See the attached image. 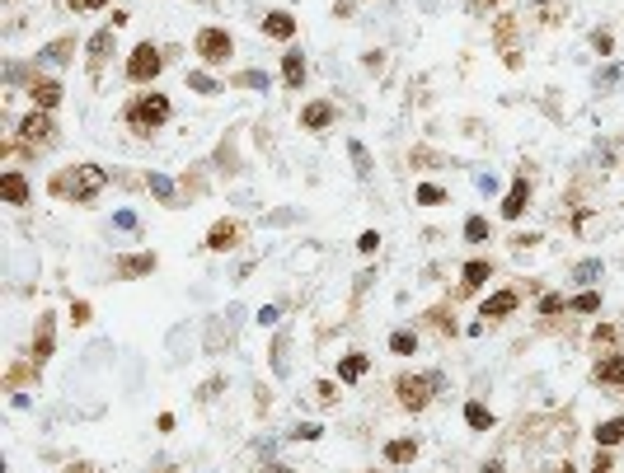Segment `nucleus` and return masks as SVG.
<instances>
[{"instance_id": "nucleus-1", "label": "nucleus", "mask_w": 624, "mask_h": 473, "mask_svg": "<svg viewBox=\"0 0 624 473\" xmlns=\"http://www.w3.org/2000/svg\"><path fill=\"white\" fill-rule=\"evenodd\" d=\"M165 117H170V99H165V94H146V99H137L127 108V122L137 127V132H150V127H160Z\"/></svg>"}, {"instance_id": "nucleus-2", "label": "nucleus", "mask_w": 624, "mask_h": 473, "mask_svg": "<svg viewBox=\"0 0 624 473\" xmlns=\"http://www.w3.org/2000/svg\"><path fill=\"white\" fill-rule=\"evenodd\" d=\"M193 47H197V57H202L207 66H221V61H230V52H235V43H230L226 28H202Z\"/></svg>"}, {"instance_id": "nucleus-3", "label": "nucleus", "mask_w": 624, "mask_h": 473, "mask_svg": "<svg viewBox=\"0 0 624 473\" xmlns=\"http://www.w3.org/2000/svg\"><path fill=\"white\" fill-rule=\"evenodd\" d=\"M103 183H108V174H103L99 164H80L71 179H57V188H71V192H76V202H90Z\"/></svg>"}, {"instance_id": "nucleus-4", "label": "nucleus", "mask_w": 624, "mask_h": 473, "mask_svg": "<svg viewBox=\"0 0 624 473\" xmlns=\"http://www.w3.org/2000/svg\"><path fill=\"white\" fill-rule=\"evenodd\" d=\"M160 66H165V57H160L150 43H141L132 57H127V80H137V85H146V80L160 75Z\"/></svg>"}, {"instance_id": "nucleus-5", "label": "nucleus", "mask_w": 624, "mask_h": 473, "mask_svg": "<svg viewBox=\"0 0 624 473\" xmlns=\"http://www.w3.org/2000/svg\"><path fill=\"white\" fill-rule=\"evenodd\" d=\"M427 384L432 380H413V375H404V380H399V403L413 408V413H418V408H427V398H432Z\"/></svg>"}, {"instance_id": "nucleus-6", "label": "nucleus", "mask_w": 624, "mask_h": 473, "mask_svg": "<svg viewBox=\"0 0 624 473\" xmlns=\"http://www.w3.org/2000/svg\"><path fill=\"white\" fill-rule=\"evenodd\" d=\"M235 244H239V225L235 220H216L212 235H207V248H212V253H226V248H235Z\"/></svg>"}, {"instance_id": "nucleus-7", "label": "nucleus", "mask_w": 624, "mask_h": 473, "mask_svg": "<svg viewBox=\"0 0 624 473\" xmlns=\"http://www.w3.org/2000/svg\"><path fill=\"white\" fill-rule=\"evenodd\" d=\"M333 122V103H306V108H301V127H306V132H324V127Z\"/></svg>"}, {"instance_id": "nucleus-8", "label": "nucleus", "mask_w": 624, "mask_h": 473, "mask_svg": "<svg viewBox=\"0 0 624 473\" xmlns=\"http://www.w3.org/2000/svg\"><path fill=\"white\" fill-rule=\"evenodd\" d=\"M52 127H57V122H52L47 113H28L19 132H24V141H52Z\"/></svg>"}, {"instance_id": "nucleus-9", "label": "nucleus", "mask_w": 624, "mask_h": 473, "mask_svg": "<svg viewBox=\"0 0 624 473\" xmlns=\"http://www.w3.org/2000/svg\"><path fill=\"white\" fill-rule=\"evenodd\" d=\"M526 202H531V188H526V179H516V183H511V192H507V202H502V216L516 220V216L526 211Z\"/></svg>"}, {"instance_id": "nucleus-10", "label": "nucleus", "mask_w": 624, "mask_h": 473, "mask_svg": "<svg viewBox=\"0 0 624 473\" xmlns=\"http://www.w3.org/2000/svg\"><path fill=\"white\" fill-rule=\"evenodd\" d=\"M516 309V291H498V295H488L484 300V319H502Z\"/></svg>"}, {"instance_id": "nucleus-11", "label": "nucleus", "mask_w": 624, "mask_h": 473, "mask_svg": "<svg viewBox=\"0 0 624 473\" xmlns=\"http://www.w3.org/2000/svg\"><path fill=\"white\" fill-rule=\"evenodd\" d=\"M596 384H615V389H620L624 384V356H605L601 366H596Z\"/></svg>"}, {"instance_id": "nucleus-12", "label": "nucleus", "mask_w": 624, "mask_h": 473, "mask_svg": "<svg viewBox=\"0 0 624 473\" xmlns=\"http://www.w3.org/2000/svg\"><path fill=\"white\" fill-rule=\"evenodd\" d=\"M28 94H33V103H43V108H57V103H61V85H57V80H33V90H28Z\"/></svg>"}, {"instance_id": "nucleus-13", "label": "nucleus", "mask_w": 624, "mask_h": 473, "mask_svg": "<svg viewBox=\"0 0 624 473\" xmlns=\"http://www.w3.org/2000/svg\"><path fill=\"white\" fill-rule=\"evenodd\" d=\"M263 33H268V38H291L296 33V19L277 10V14H268V19H263Z\"/></svg>"}, {"instance_id": "nucleus-14", "label": "nucleus", "mask_w": 624, "mask_h": 473, "mask_svg": "<svg viewBox=\"0 0 624 473\" xmlns=\"http://www.w3.org/2000/svg\"><path fill=\"white\" fill-rule=\"evenodd\" d=\"M282 75H286L291 90H301V80H306V57H301V52H286V57H282Z\"/></svg>"}, {"instance_id": "nucleus-15", "label": "nucleus", "mask_w": 624, "mask_h": 473, "mask_svg": "<svg viewBox=\"0 0 624 473\" xmlns=\"http://www.w3.org/2000/svg\"><path fill=\"white\" fill-rule=\"evenodd\" d=\"M108 47H113V28H99V33L90 38V66H99V61L108 57Z\"/></svg>"}, {"instance_id": "nucleus-16", "label": "nucleus", "mask_w": 624, "mask_h": 473, "mask_svg": "<svg viewBox=\"0 0 624 473\" xmlns=\"http://www.w3.org/2000/svg\"><path fill=\"white\" fill-rule=\"evenodd\" d=\"M123 277H137V272H155V253H137V258H123L118 262Z\"/></svg>"}, {"instance_id": "nucleus-17", "label": "nucleus", "mask_w": 624, "mask_h": 473, "mask_svg": "<svg viewBox=\"0 0 624 473\" xmlns=\"http://www.w3.org/2000/svg\"><path fill=\"white\" fill-rule=\"evenodd\" d=\"M615 440H624V417H610L596 427V445H615Z\"/></svg>"}, {"instance_id": "nucleus-18", "label": "nucleus", "mask_w": 624, "mask_h": 473, "mask_svg": "<svg viewBox=\"0 0 624 473\" xmlns=\"http://www.w3.org/2000/svg\"><path fill=\"white\" fill-rule=\"evenodd\" d=\"M390 351H395V356H413V351H418V338H413L409 328H399V333H390Z\"/></svg>"}, {"instance_id": "nucleus-19", "label": "nucleus", "mask_w": 624, "mask_h": 473, "mask_svg": "<svg viewBox=\"0 0 624 473\" xmlns=\"http://www.w3.org/2000/svg\"><path fill=\"white\" fill-rule=\"evenodd\" d=\"M413 455H418V445H413V440H390V445H385V459L390 464H409Z\"/></svg>"}, {"instance_id": "nucleus-20", "label": "nucleus", "mask_w": 624, "mask_h": 473, "mask_svg": "<svg viewBox=\"0 0 624 473\" xmlns=\"http://www.w3.org/2000/svg\"><path fill=\"white\" fill-rule=\"evenodd\" d=\"M5 197H10L14 206L28 202V183H24V174H5Z\"/></svg>"}, {"instance_id": "nucleus-21", "label": "nucleus", "mask_w": 624, "mask_h": 473, "mask_svg": "<svg viewBox=\"0 0 624 473\" xmlns=\"http://www.w3.org/2000/svg\"><path fill=\"white\" fill-rule=\"evenodd\" d=\"M366 366H371V361H366V356H343V366H338V380H362V375H366Z\"/></svg>"}, {"instance_id": "nucleus-22", "label": "nucleus", "mask_w": 624, "mask_h": 473, "mask_svg": "<svg viewBox=\"0 0 624 473\" xmlns=\"http://www.w3.org/2000/svg\"><path fill=\"white\" fill-rule=\"evenodd\" d=\"M33 356H38V361H47V356H52V319H43V324H38V338H33Z\"/></svg>"}, {"instance_id": "nucleus-23", "label": "nucleus", "mask_w": 624, "mask_h": 473, "mask_svg": "<svg viewBox=\"0 0 624 473\" xmlns=\"http://www.w3.org/2000/svg\"><path fill=\"white\" fill-rule=\"evenodd\" d=\"M465 422L474 431H488V427H493V413H488L484 403H465Z\"/></svg>"}, {"instance_id": "nucleus-24", "label": "nucleus", "mask_w": 624, "mask_h": 473, "mask_svg": "<svg viewBox=\"0 0 624 473\" xmlns=\"http://www.w3.org/2000/svg\"><path fill=\"white\" fill-rule=\"evenodd\" d=\"M146 188H150V192H155L160 202H170V206H174V197H179V192H174V183H170V179H165V174H150V179H146Z\"/></svg>"}, {"instance_id": "nucleus-25", "label": "nucleus", "mask_w": 624, "mask_h": 473, "mask_svg": "<svg viewBox=\"0 0 624 473\" xmlns=\"http://www.w3.org/2000/svg\"><path fill=\"white\" fill-rule=\"evenodd\" d=\"M488 277H493V267H488V262H465V291H474V286H484Z\"/></svg>"}, {"instance_id": "nucleus-26", "label": "nucleus", "mask_w": 624, "mask_h": 473, "mask_svg": "<svg viewBox=\"0 0 624 473\" xmlns=\"http://www.w3.org/2000/svg\"><path fill=\"white\" fill-rule=\"evenodd\" d=\"M348 155H352V164H357V179H371V155H366V146H362V141H352V146H348Z\"/></svg>"}, {"instance_id": "nucleus-27", "label": "nucleus", "mask_w": 624, "mask_h": 473, "mask_svg": "<svg viewBox=\"0 0 624 473\" xmlns=\"http://www.w3.org/2000/svg\"><path fill=\"white\" fill-rule=\"evenodd\" d=\"M465 239H469V244H484V239H488V220H484V216H469V220H465Z\"/></svg>"}, {"instance_id": "nucleus-28", "label": "nucleus", "mask_w": 624, "mask_h": 473, "mask_svg": "<svg viewBox=\"0 0 624 473\" xmlns=\"http://www.w3.org/2000/svg\"><path fill=\"white\" fill-rule=\"evenodd\" d=\"M66 57H71V38H61V43H52V47L43 52V61H47V66H61Z\"/></svg>"}, {"instance_id": "nucleus-29", "label": "nucleus", "mask_w": 624, "mask_h": 473, "mask_svg": "<svg viewBox=\"0 0 624 473\" xmlns=\"http://www.w3.org/2000/svg\"><path fill=\"white\" fill-rule=\"evenodd\" d=\"M418 202H422V206H442V202H446V192L437 188V183H422V188H418Z\"/></svg>"}, {"instance_id": "nucleus-30", "label": "nucleus", "mask_w": 624, "mask_h": 473, "mask_svg": "<svg viewBox=\"0 0 624 473\" xmlns=\"http://www.w3.org/2000/svg\"><path fill=\"white\" fill-rule=\"evenodd\" d=\"M188 90H197V94H216V80L207 75V70H193V75H188Z\"/></svg>"}, {"instance_id": "nucleus-31", "label": "nucleus", "mask_w": 624, "mask_h": 473, "mask_svg": "<svg viewBox=\"0 0 624 473\" xmlns=\"http://www.w3.org/2000/svg\"><path fill=\"white\" fill-rule=\"evenodd\" d=\"M568 309H578V314H591V309H601V295H578V300H568Z\"/></svg>"}, {"instance_id": "nucleus-32", "label": "nucleus", "mask_w": 624, "mask_h": 473, "mask_svg": "<svg viewBox=\"0 0 624 473\" xmlns=\"http://www.w3.org/2000/svg\"><path fill=\"white\" fill-rule=\"evenodd\" d=\"M239 85H244V90H268V70H244Z\"/></svg>"}, {"instance_id": "nucleus-33", "label": "nucleus", "mask_w": 624, "mask_h": 473, "mask_svg": "<svg viewBox=\"0 0 624 473\" xmlns=\"http://www.w3.org/2000/svg\"><path fill=\"white\" fill-rule=\"evenodd\" d=\"M573 277H578V282H596V277H601V262H596V258L578 262V272H573Z\"/></svg>"}, {"instance_id": "nucleus-34", "label": "nucleus", "mask_w": 624, "mask_h": 473, "mask_svg": "<svg viewBox=\"0 0 624 473\" xmlns=\"http://www.w3.org/2000/svg\"><path fill=\"white\" fill-rule=\"evenodd\" d=\"M558 309H568L563 295H545V300H540V314H558Z\"/></svg>"}, {"instance_id": "nucleus-35", "label": "nucleus", "mask_w": 624, "mask_h": 473, "mask_svg": "<svg viewBox=\"0 0 624 473\" xmlns=\"http://www.w3.org/2000/svg\"><path fill=\"white\" fill-rule=\"evenodd\" d=\"M624 80V66H605L601 75H596V85H620Z\"/></svg>"}, {"instance_id": "nucleus-36", "label": "nucleus", "mask_w": 624, "mask_h": 473, "mask_svg": "<svg viewBox=\"0 0 624 473\" xmlns=\"http://www.w3.org/2000/svg\"><path fill=\"white\" fill-rule=\"evenodd\" d=\"M277 314H282L277 304H263V309H259V324H263V328H273V324H277Z\"/></svg>"}, {"instance_id": "nucleus-37", "label": "nucleus", "mask_w": 624, "mask_h": 473, "mask_svg": "<svg viewBox=\"0 0 624 473\" xmlns=\"http://www.w3.org/2000/svg\"><path fill=\"white\" fill-rule=\"evenodd\" d=\"M375 244H380V235H375V230H366V235L357 239V248H362V253H375Z\"/></svg>"}, {"instance_id": "nucleus-38", "label": "nucleus", "mask_w": 624, "mask_h": 473, "mask_svg": "<svg viewBox=\"0 0 624 473\" xmlns=\"http://www.w3.org/2000/svg\"><path fill=\"white\" fill-rule=\"evenodd\" d=\"M71 319H76V324H90V304L76 300V304H71Z\"/></svg>"}, {"instance_id": "nucleus-39", "label": "nucleus", "mask_w": 624, "mask_h": 473, "mask_svg": "<svg viewBox=\"0 0 624 473\" xmlns=\"http://www.w3.org/2000/svg\"><path fill=\"white\" fill-rule=\"evenodd\" d=\"M591 47H596V52H610V33H605V28H596V33H591Z\"/></svg>"}, {"instance_id": "nucleus-40", "label": "nucleus", "mask_w": 624, "mask_h": 473, "mask_svg": "<svg viewBox=\"0 0 624 473\" xmlns=\"http://www.w3.org/2000/svg\"><path fill=\"white\" fill-rule=\"evenodd\" d=\"M113 225H118V230H137V216H132V211H118Z\"/></svg>"}, {"instance_id": "nucleus-41", "label": "nucleus", "mask_w": 624, "mask_h": 473, "mask_svg": "<svg viewBox=\"0 0 624 473\" xmlns=\"http://www.w3.org/2000/svg\"><path fill=\"white\" fill-rule=\"evenodd\" d=\"M71 5H76V10H103L108 0H71Z\"/></svg>"}, {"instance_id": "nucleus-42", "label": "nucleus", "mask_w": 624, "mask_h": 473, "mask_svg": "<svg viewBox=\"0 0 624 473\" xmlns=\"http://www.w3.org/2000/svg\"><path fill=\"white\" fill-rule=\"evenodd\" d=\"M591 473H610V455H596V469Z\"/></svg>"}, {"instance_id": "nucleus-43", "label": "nucleus", "mask_w": 624, "mask_h": 473, "mask_svg": "<svg viewBox=\"0 0 624 473\" xmlns=\"http://www.w3.org/2000/svg\"><path fill=\"white\" fill-rule=\"evenodd\" d=\"M484 473H502V464H484Z\"/></svg>"}, {"instance_id": "nucleus-44", "label": "nucleus", "mask_w": 624, "mask_h": 473, "mask_svg": "<svg viewBox=\"0 0 624 473\" xmlns=\"http://www.w3.org/2000/svg\"><path fill=\"white\" fill-rule=\"evenodd\" d=\"M268 473H291V469H268Z\"/></svg>"}]
</instances>
